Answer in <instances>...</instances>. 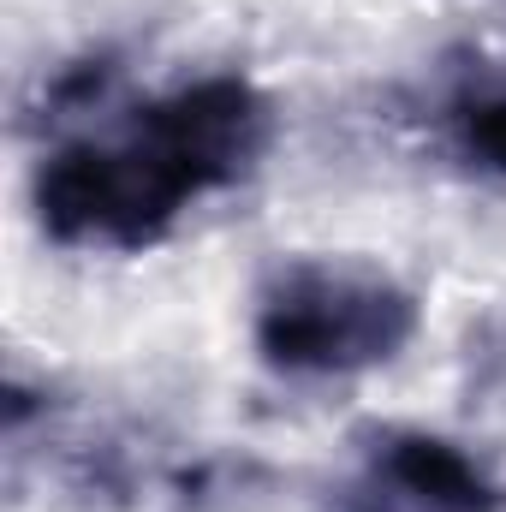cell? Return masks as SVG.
<instances>
[{"label":"cell","mask_w":506,"mask_h":512,"mask_svg":"<svg viewBox=\"0 0 506 512\" xmlns=\"http://www.w3.org/2000/svg\"><path fill=\"white\" fill-rule=\"evenodd\" d=\"M417 292L370 256H280L251 298V346L286 382H346L417 334Z\"/></svg>","instance_id":"3"},{"label":"cell","mask_w":506,"mask_h":512,"mask_svg":"<svg viewBox=\"0 0 506 512\" xmlns=\"http://www.w3.org/2000/svg\"><path fill=\"white\" fill-rule=\"evenodd\" d=\"M268 143L274 102L239 72H209L131 108L126 126L48 149L30 209L60 251L143 256L173 239L185 209L245 185Z\"/></svg>","instance_id":"1"},{"label":"cell","mask_w":506,"mask_h":512,"mask_svg":"<svg viewBox=\"0 0 506 512\" xmlns=\"http://www.w3.org/2000/svg\"><path fill=\"white\" fill-rule=\"evenodd\" d=\"M429 131L465 173L506 179V60L453 54L429 90Z\"/></svg>","instance_id":"5"},{"label":"cell","mask_w":506,"mask_h":512,"mask_svg":"<svg viewBox=\"0 0 506 512\" xmlns=\"http://www.w3.org/2000/svg\"><path fill=\"white\" fill-rule=\"evenodd\" d=\"M501 489L447 435L411 423H370L352 435L346 471L316 512H495Z\"/></svg>","instance_id":"4"},{"label":"cell","mask_w":506,"mask_h":512,"mask_svg":"<svg viewBox=\"0 0 506 512\" xmlns=\"http://www.w3.org/2000/svg\"><path fill=\"white\" fill-rule=\"evenodd\" d=\"M6 453L12 465L36 459L66 501L102 512H203L245 483V465L233 471L227 459L167 441L149 423L84 411L48 387L30 393L18 376L6 382Z\"/></svg>","instance_id":"2"},{"label":"cell","mask_w":506,"mask_h":512,"mask_svg":"<svg viewBox=\"0 0 506 512\" xmlns=\"http://www.w3.org/2000/svg\"><path fill=\"white\" fill-rule=\"evenodd\" d=\"M471 387L489 405H506V310H495L483 334L471 340Z\"/></svg>","instance_id":"6"}]
</instances>
